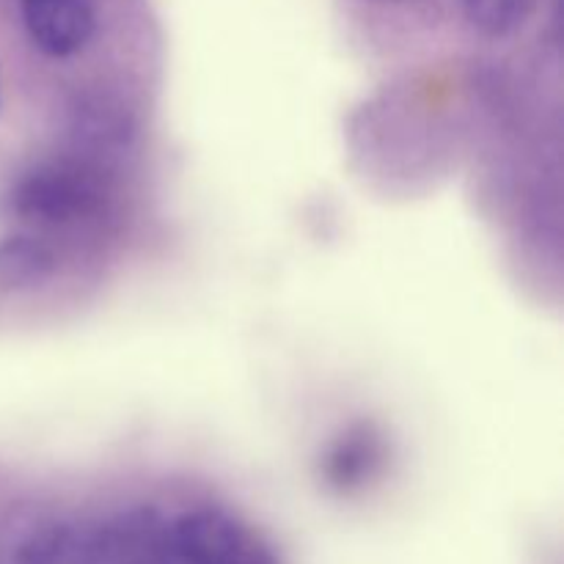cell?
I'll return each instance as SVG.
<instances>
[{
  "label": "cell",
  "instance_id": "cell-1",
  "mask_svg": "<svg viewBox=\"0 0 564 564\" xmlns=\"http://www.w3.org/2000/svg\"><path fill=\"white\" fill-rule=\"evenodd\" d=\"M108 204V191L86 160H44L14 180L9 207L25 224L66 229L97 220Z\"/></svg>",
  "mask_w": 564,
  "mask_h": 564
},
{
  "label": "cell",
  "instance_id": "cell-2",
  "mask_svg": "<svg viewBox=\"0 0 564 564\" xmlns=\"http://www.w3.org/2000/svg\"><path fill=\"white\" fill-rule=\"evenodd\" d=\"M152 564H273V556L235 516L202 507L165 523Z\"/></svg>",
  "mask_w": 564,
  "mask_h": 564
},
{
  "label": "cell",
  "instance_id": "cell-3",
  "mask_svg": "<svg viewBox=\"0 0 564 564\" xmlns=\"http://www.w3.org/2000/svg\"><path fill=\"white\" fill-rule=\"evenodd\" d=\"M165 521L152 507H132L75 532L69 564H152Z\"/></svg>",
  "mask_w": 564,
  "mask_h": 564
},
{
  "label": "cell",
  "instance_id": "cell-4",
  "mask_svg": "<svg viewBox=\"0 0 564 564\" xmlns=\"http://www.w3.org/2000/svg\"><path fill=\"white\" fill-rule=\"evenodd\" d=\"M22 22L33 47L47 58L83 53L97 33L91 0H22Z\"/></svg>",
  "mask_w": 564,
  "mask_h": 564
},
{
  "label": "cell",
  "instance_id": "cell-5",
  "mask_svg": "<svg viewBox=\"0 0 564 564\" xmlns=\"http://www.w3.org/2000/svg\"><path fill=\"white\" fill-rule=\"evenodd\" d=\"M138 124L121 105L110 99H83L72 108L69 135L77 149H86V154H121L135 141Z\"/></svg>",
  "mask_w": 564,
  "mask_h": 564
},
{
  "label": "cell",
  "instance_id": "cell-6",
  "mask_svg": "<svg viewBox=\"0 0 564 564\" xmlns=\"http://www.w3.org/2000/svg\"><path fill=\"white\" fill-rule=\"evenodd\" d=\"M383 466V441L369 424L347 430L325 455V479L336 490L364 488Z\"/></svg>",
  "mask_w": 564,
  "mask_h": 564
},
{
  "label": "cell",
  "instance_id": "cell-7",
  "mask_svg": "<svg viewBox=\"0 0 564 564\" xmlns=\"http://www.w3.org/2000/svg\"><path fill=\"white\" fill-rule=\"evenodd\" d=\"M58 270V251L44 237L9 235L0 240V290L22 292L50 281Z\"/></svg>",
  "mask_w": 564,
  "mask_h": 564
},
{
  "label": "cell",
  "instance_id": "cell-8",
  "mask_svg": "<svg viewBox=\"0 0 564 564\" xmlns=\"http://www.w3.org/2000/svg\"><path fill=\"white\" fill-rule=\"evenodd\" d=\"M75 532L77 529L64 521L42 523L14 545L9 564H69Z\"/></svg>",
  "mask_w": 564,
  "mask_h": 564
},
{
  "label": "cell",
  "instance_id": "cell-9",
  "mask_svg": "<svg viewBox=\"0 0 564 564\" xmlns=\"http://www.w3.org/2000/svg\"><path fill=\"white\" fill-rule=\"evenodd\" d=\"M534 9V0H463L468 25L488 39H505L521 31Z\"/></svg>",
  "mask_w": 564,
  "mask_h": 564
}]
</instances>
